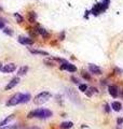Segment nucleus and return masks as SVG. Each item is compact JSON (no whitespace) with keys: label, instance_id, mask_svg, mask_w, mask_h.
<instances>
[{"label":"nucleus","instance_id":"9","mask_svg":"<svg viewBox=\"0 0 123 129\" xmlns=\"http://www.w3.org/2000/svg\"><path fill=\"white\" fill-rule=\"evenodd\" d=\"M19 42L22 44H25V45H31V44L34 43L31 38H26V37H19Z\"/></svg>","mask_w":123,"mask_h":129},{"label":"nucleus","instance_id":"12","mask_svg":"<svg viewBox=\"0 0 123 129\" xmlns=\"http://www.w3.org/2000/svg\"><path fill=\"white\" fill-rule=\"evenodd\" d=\"M111 108L114 109V111L119 112V111L122 109V105L119 102V101H114V102H112V103H111Z\"/></svg>","mask_w":123,"mask_h":129},{"label":"nucleus","instance_id":"22","mask_svg":"<svg viewBox=\"0 0 123 129\" xmlns=\"http://www.w3.org/2000/svg\"><path fill=\"white\" fill-rule=\"evenodd\" d=\"M3 32H6V33L9 34V36H12V34H13V32H12L11 29H9V28H3Z\"/></svg>","mask_w":123,"mask_h":129},{"label":"nucleus","instance_id":"27","mask_svg":"<svg viewBox=\"0 0 123 129\" xmlns=\"http://www.w3.org/2000/svg\"><path fill=\"white\" fill-rule=\"evenodd\" d=\"M30 129H39V128H36V127H35V128H30Z\"/></svg>","mask_w":123,"mask_h":129},{"label":"nucleus","instance_id":"20","mask_svg":"<svg viewBox=\"0 0 123 129\" xmlns=\"http://www.w3.org/2000/svg\"><path fill=\"white\" fill-rule=\"evenodd\" d=\"M79 89L81 91H84V93H85V91L87 90V86L85 85V84H80V85H79Z\"/></svg>","mask_w":123,"mask_h":129},{"label":"nucleus","instance_id":"13","mask_svg":"<svg viewBox=\"0 0 123 129\" xmlns=\"http://www.w3.org/2000/svg\"><path fill=\"white\" fill-rule=\"evenodd\" d=\"M29 51H30V53H31V54H37V55L49 56V54H47V52H44V51H40V49H30V48H29Z\"/></svg>","mask_w":123,"mask_h":129},{"label":"nucleus","instance_id":"26","mask_svg":"<svg viewBox=\"0 0 123 129\" xmlns=\"http://www.w3.org/2000/svg\"><path fill=\"white\" fill-rule=\"evenodd\" d=\"M0 28H3V22H0Z\"/></svg>","mask_w":123,"mask_h":129},{"label":"nucleus","instance_id":"7","mask_svg":"<svg viewBox=\"0 0 123 129\" xmlns=\"http://www.w3.org/2000/svg\"><path fill=\"white\" fill-rule=\"evenodd\" d=\"M19 83V76H16V78H13L11 81L9 82L8 85L6 86V90H10V89L14 88Z\"/></svg>","mask_w":123,"mask_h":129},{"label":"nucleus","instance_id":"2","mask_svg":"<svg viewBox=\"0 0 123 129\" xmlns=\"http://www.w3.org/2000/svg\"><path fill=\"white\" fill-rule=\"evenodd\" d=\"M50 98H51V94H50L49 91H42V93L38 94V95L34 98V102H35V105H40L46 103Z\"/></svg>","mask_w":123,"mask_h":129},{"label":"nucleus","instance_id":"4","mask_svg":"<svg viewBox=\"0 0 123 129\" xmlns=\"http://www.w3.org/2000/svg\"><path fill=\"white\" fill-rule=\"evenodd\" d=\"M16 69V66L14 64H2L1 68H0V71L2 73H11L13 72L14 70Z\"/></svg>","mask_w":123,"mask_h":129},{"label":"nucleus","instance_id":"28","mask_svg":"<svg viewBox=\"0 0 123 129\" xmlns=\"http://www.w3.org/2000/svg\"><path fill=\"white\" fill-rule=\"evenodd\" d=\"M1 66H2V64H0V68H1Z\"/></svg>","mask_w":123,"mask_h":129},{"label":"nucleus","instance_id":"15","mask_svg":"<svg viewBox=\"0 0 123 129\" xmlns=\"http://www.w3.org/2000/svg\"><path fill=\"white\" fill-rule=\"evenodd\" d=\"M74 126V123L71 121H65V123H62L61 124V128L62 129H69Z\"/></svg>","mask_w":123,"mask_h":129},{"label":"nucleus","instance_id":"3","mask_svg":"<svg viewBox=\"0 0 123 129\" xmlns=\"http://www.w3.org/2000/svg\"><path fill=\"white\" fill-rule=\"evenodd\" d=\"M22 97H23V94H21V93H17V94H15V95H13L8 100L7 105L8 106H14L16 105L22 103Z\"/></svg>","mask_w":123,"mask_h":129},{"label":"nucleus","instance_id":"1","mask_svg":"<svg viewBox=\"0 0 123 129\" xmlns=\"http://www.w3.org/2000/svg\"><path fill=\"white\" fill-rule=\"evenodd\" d=\"M52 116V112L47 109H37L27 114V117L32 118V117H38V118H49Z\"/></svg>","mask_w":123,"mask_h":129},{"label":"nucleus","instance_id":"21","mask_svg":"<svg viewBox=\"0 0 123 129\" xmlns=\"http://www.w3.org/2000/svg\"><path fill=\"white\" fill-rule=\"evenodd\" d=\"M1 129H19V126L17 125H11V126H4L3 128Z\"/></svg>","mask_w":123,"mask_h":129},{"label":"nucleus","instance_id":"17","mask_svg":"<svg viewBox=\"0 0 123 129\" xmlns=\"http://www.w3.org/2000/svg\"><path fill=\"white\" fill-rule=\"evenodd\" d=\"M36 17H37L36 13H35V12H30V13L28 14V21L30 22V23H34V22L36 21Z\"/></svg>","mask_w":123,"mask_h":129},{"label":"nucleus","instance_id":"25","mask_svg":"<svg viewBox=\"0 0 123 129\" xmlns=\"http://www.w3.org/2000/svg\"><path fill=\"white\" fill-rule=\"evenodd\" d=\"M105 111H106V112H108V113L110 112V106H109V105H105Z\"/></svg>","mask_w":123,"mask_h":129},{"label":"nucleus","instance_id":"5","mask_svg":"<svg viewBox=\"0 0 123 129\" xmlns=\"http://www.w3.org/2000/svg\"><path fill=\"white\" fill-rule=\"evenodd\" d=\"M61 69L62 70H67L69 71V72H76L77 71V68L75 64H68L66 61V63H63V64L61 66Z\"/></svg>","mask_w":123,"mask_h":129},{"label":"nucleus","instance_id":"18","mask_svg":"<svg viewBox=\"0 0 123 129\" xmlns=\"http://www.w3.org/2000/svg\"><path fill=\"white\" fill-rule=\"evenodd\" d=\"M30 100V95L29 94H24L23 97H22V103H26Z\"/></svg>","mask_w":123,"mask_h":129},{"label":"nucleus","instance_id":"14","mask_svg":"<svg viewBox=\"0 0 123 129\" xmlns=\"http://www.w3.org/2000/svg\"><path fill=\"white\" fill-rule=\"evenodd\" d=\"M13 117H14V115H10V116H8L7 118H4L3 121H0V127H3V126H7V125H8V123H9V121H11Z\"/></svg>","mask_w":123,"mask_h":129},{"label":"nucleus","instance_id":"24","mask_svg":"<svg viewBox=\"0 0 123 129\" xmlns=\"http://www.w3.org/2000/svg\"><path fill=\"white\" fill-rule=\"evenodd\" d=\"M71 81L74 82V83H76V84H79V80H78L77 78H74V76H71Z\"/></svg>","mask_w":123,"mask_h":129},{"label":"nucleus","instance_id":"10","mask_svg":"<svg viewBox=\"0 0 123 129\" xmlns=\"http://www.w3.org/2000/svg\"><path fill=\"white\" fill-rule=\"evenodd\" d=\"M108 91H109V94L111 95L114 98H115V97L118 96V87L115 85H110L109 87H108Z\"/></svg>","mask_w":123,"mask_h":129},{"label":"nucleus","instance_id":"16","mask_svg":"<svg viewBox=\"0 0 123 129\" xmlns=\"http://www.w3.org/2000/svg\"><path fill=\"white\" fill-rule=\"evenodd\" d=\"M27 71H28V67L27 66H23L22 68H19V75H25V74L27 73Z\"/></svg>","mask_w":123,"mask_h":129},{"label":"nucleus","instance_id":"6","mask_svg":"<svg viewBox=\"0 0 123 129\" xmlns=\"http://www.w3.org/2000/svg\"><path fill=\"white\" fill-rule=\"evenodd\" d=\"M67 94H68V96L70 97V99H71L72 101H75V102L79 103L80 100H79V96H78V94L75 91V89H71V88H68V90H67Z\"/></svg>","mask_w":123,"mask_h":129},{"label":"nucleus","instance_id":"11","mask_svg":"<svg viewBox=\"0 0 123 129\" xmlns=\"http://www.w3.org/2000/svg\"><path fill=\"white\" fill-rule=\"evenodd\" d=\"M36 31H37V33H39V34H41L43 38H47L49 37V32H47L44 28H42V27H37L36 28Z\"/></svg>","mask_w":123,"mask_h":129},{"label":"nucleus","instance_id":"23","mask_svg":"<svg viewBox=\"0 0 123 129\" xmlns=\"http://www.w3.org/2000/svg\"><path fill=\"white\" fill-rule=\"evenodd\" d=\"M82 76H83L84 79H86V80H91V76H90L86 72H82Z\"/></svg>","mask_w":123,"mask_h":129},{"label":"nucleus","instance_id":"19","mask_svg":"<svg viewBox=\"0 0 123 129\" xmlns=\"http://www.w3.org/2000/svg\"><path fill=\"white\" fill-rule=\"evenodd\" d=\"M14 16H15V18H16L17 23H22V22L24 21V18L22 17V15H19V13H14Z\"/></svg>","mask_w":123,"mask_h":129},{"label":"nucleus","instance_id":"8","mask_svg":"<svg viewBox=\"0 0 123 129\" xmlns=\"http://www.w3.org/2000/svg\"><path fill=\"white\" fill-rule=\"evenodd\" d=\"M89 70H90V72H91V73L96 74V75L102 74V70H100V68L98 66H96V64H89Z\"/></svg>","mask_w":123,"mask_h":129}]
</instances>
